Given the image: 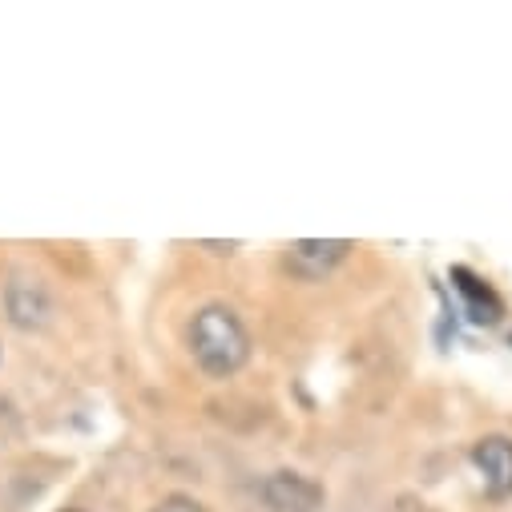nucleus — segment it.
Listing matches in <instances>:
<instances>
[{
	"mask_svg": "<svg viewBox=\"0 0 512 512\" xmlns=\"http://www.w3.org/2000/svg\"><path fill=\"white\" fill-rule=\"evenodd\" d=\"M190 355L210 379H226L246 367L250 359V335L238 319V311L210 303L190 323Z\"/></svg>",
	"mask_w": 512,
	"mask_h": 512,
	"instance_id": "f257e3e1",
	"label": "nucleus"
},
{
	"mask_svg": "<svg viewBox=\"0 0 512 512\" xmlns=\"http://www.w3.org/2000/svg\"><path fill=\"white\" fill-rule=\"evenodd\" d=\"M5 311H9V323L21 327V331H41L53 315V295L41 279L33 275H13L5 283Z\"/></svg>",
	"mask_w": 512,
	"mask_h": 512,
	"instance_id": "f03ea898",
	"label": "nucleus"
},
{
	"mask_svg": "<svg viewBox=\"0 0 512 512\" xmlns=\"http://www.w3.org/2000/svg\"><path fill=\"white\" fill-rule=\"evenodd\" d=\"M472 468L480 476V488L488 500L512 496V440L508 436H484L472 444Z\"/></svg>",
	"mask_w": 512,
	"mask_h": 512,
	"instance_id": "7ed1b4c3",
	"label": "nucleus"
},
{
	"mask_svg": "<svg viewBox=\"0 0 512 512\" xmlns=\"http://www.w3.org/2000/svg\"><path fill=\"white\" fill-rule=\"evenodd\" d=\"M347 250H351L347 238H303L287 246V267L299 279H323L347 259Z\"/></svg>",
	"mask_w": 512,
	"mask_h": 512,
	"instance_id": "20e7f679",
	"label": "nucleus"
},
{
	"mask_svg": "<svg viewBox=\"0 0 512 512\" xmlns=\"http://www.w3.org/2000/svg\"><path fill=\"white\" fill-rule=\"evenodd\" d=\"M259 492H263L267 508H275V512H315V508H323V488L315 480L299 476V472H275V476L263 480Z\"/></svg>",
	"mask_w": 512,
	"mask_h": 512,
	"instance_id": "39448f33",
	"label": "nucleus"
},
{
	"mask_svg": "<svg viewBox=\"0 0 512 512\" xmlns=\"http://www.w3.org/2000/svg\"><path fill=\"white\" fill-rule=\"evenodd\" d=\"M452 283H456V291L464 295V307H468V319H472V323L492 327V323L504 315L500 295H496V291H492L484 279H476L468 267H452Z\"/></svg>",
	"mask_w": 512,
	"mask_h": 512,
	"instance_id": "423d86ee",
	"label": "nucleus"
},
{
	"mask_svg": "<svg viewBox=\"0 0 512 512\" xmlns=\"http://www.w3.org/2000/svg\"><path fill=\"white\" fill-rule=\"evenodd\" d=\"M154 512H206L194 496H182V492H174V496H166V500H158L154 504Z\"/></svg>",
	"mask_w": 512,
	"mask_h": 512,
	"instance_id": "0eeeda50",
	"label": "nucleus"
},
{
	"mask_svg": "<svg viewBox=\"0 0 512 512\" xmlns=\"http://www.w3.org/2000/svg\"><path fill=\"white\" fill-rule=\"evenodd\" d=\"M65 512H81V508H65Z\"/></svg>",
	"mask_w": 512,
	"mask_h": 512,
	"instance_id": "6e6552de",
	"label": "nucleus"
}]
</instances>
